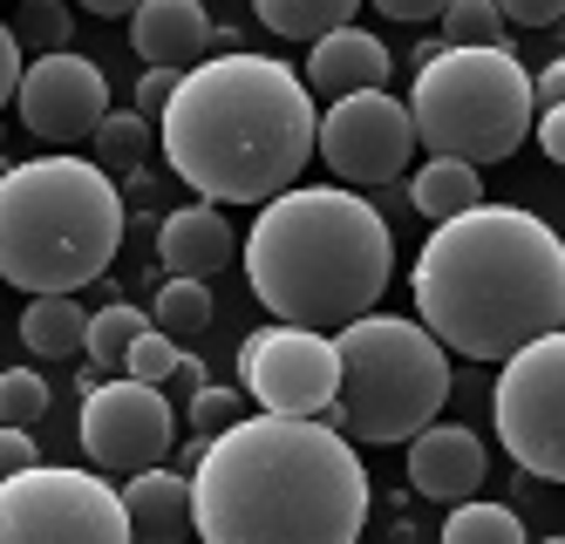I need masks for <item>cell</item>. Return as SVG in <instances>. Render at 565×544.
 I'll list each match as a JSON object with an SVG mask.
<instances>
[{"mask_svg": "<svg viewBox=\"0 0 565 544\" xmlns=\"http://www.w3.org/2000/svg\"><path fill=\"white\" fill-rule=\"evenodd\" d=\"M178 442V415L164 402V388L150 382H96L83 395V449L96 477H143L171 456Z\"/></svg>", "mask_w": 565, "mask_h": 544, "instance_id": "7c38bea8", "label": "cell"}, {"mask_svg": "<svg viewBox=\"0 0 565 544\" xmlns=\"http://www.w3.org/2000/svg\"><path fill=\"white\" fill-rule=\"evenodd\" d=\"M0 544H137V537L109 477L34 463L0 483Z\"/></svg>", "mask_w": 565, "mask_h": 544, "instance_id": "ba28073f", "label": "cell"}, {"mask_svg": "<svg viewBox=\"0 0 565 544\" xmlns=\"http://www.w3.org/2000/svg\"><path fill=\"white\" fill-rule=\"evenodd\" d=\"M171 382H178L184 395H198V388H205V361H198V354H178V367H171Z\"/></svg>", "mask_w": 565, "mask_h": 544, "instance_id": "74e56055", "label": "cell"}, {"mask_svg": "<svg viewBox=\"0 0 565 544\" xmlns=\"http://www.w3.org/2000/svg\"><path fill=\"white\" fill-rule=\"evenodd\" d=\"M565 341L539 333L532 348H518L491 388V423L504 456L539 477V483H565Z\"/></svg>", "mask_w": 565, "mask_h": 544, "instance_id": "9c48e42d", "label": "cell"}, {"mask_svg": "<svg viewBox=\"0 0 565 544\" xmlns=\"http://www.w3.org/2000/svg\"><path fill=\"white\" fill-rule=\"evenodd\" d=\"M313 96L273 55H205L178 75L157 116L164 163L198 191V204H273L313 163Z\"/></svg>", "mask_w": 565, "mask_h": 544, "instance_id": "3957f363", "label": "cell"}, {"mask_svg": "<svg viewBox=\"0 0 565 544\" xmlns=\"http://www.w3.org/2000/svg\"><path fill=\"white\" fill-rule=\"evenodd\" d=\"M443 544H532L518 524V511L504 504H450V524H443Z\"/></svg>", "mask_w": 565, "mask_h": 544, "instance_id": "d4e9b609", "label": "cell"}, {"mask_svg": "<svg viewBox=\"0 0 565 544\" xmlns=\"http://www.w3.org/2000/svg\"><path fill=\"white\" fill-rule=\"evenodd\" d=\"M143 327H150V320H143L130 300H109V307L89 313V327H83V354H89L96 367H124V354L137 348Z\"/></svg>", "mask_w": 565, "mask_h": 544, "instance_id": "cb8c5ba5", "label": "cell"}, {"mask_svg": "<svg viewBox=\"0 0 565 544\" xmlns=\"http://www.w3.org/2000/svg\"><path fill=\"white\" fill-rule=\"evenodd\" d=\"M313 157L341 178V191L395 184V178H402V163L416 157L409 109H402L388 89L341 96V103L320 109V122H313Z\"/></svg>", "mask_w": 565, "mask_h": 544, "instance_id": "8fae6325", "label": "cell"}, {"mask_svg": "<svg viewBox=\"0 0 565 544\" xmlns=\"http://www.w3.org/2000/svg\"><path fill=\"white\" fill-rule=\"evenodd\" d=\"M49 415V382L34 367H0V429H28Z\"/></svg>", "mask_w": 565, "mask_h": 544, "instance_id": "83f0119b", "label": "cell"}, {"mask_svg": "<svg viewBox=\"0 0 565 544\" xmlns=\"http://www.w3.org/2000/svg\"><path fill=\"white\" fill-rule=\"evenodd\" d=\"M0 178H8V157H0Z\"/></svg>", "mask_w": 565, "mask_h": 544, "instance_id": "f35d334b", "label": "cell"}, {"mask_svg": "<svg viewBox=\"0 0 565 544\" xmlns=\"http://www.w3.org/2000/svg\"><path fill=\"white\" fill-rule=\"evenodd\" d=\"M124 245V191L83 157H28L0 178V279L49 300L83 292Z\"/></svg>", "mask_w": 565, "mask_h": 544, "instance_id": "5b68a950", "label": "cell"}, {"mask_svg": "<svg viewBox=\"0 0 565 544\" xmlns=\"http://www.w3.org/2000/svg\"><path fill=\"white\" fill-rule=\"evenodd\" d=\"M89 143H96V171L116 184V178H130L137 163L150 157V122L130 116V109H116V116L96 122V137H89Z\"/></svg>", "mask_w": 565, "mask_h": 544, "instance_id": "603a6c76", "label": "cell"}, {"mask_svg": "<svg viewBox=\"0 0 565 544\" xmlns=\"http://www.w3.org/2000/svg\"><path fill=\"white\" fill-rule=\"evenodd\" d=\"M545 544H565V537H545Z\"/></svg>", "mask_w": 565, "mask_h": 544, "instance_id": "ab89813d", "label": "cell"}, {"mask_svg": "<svg viewBox=\"0 0 565 544\" xmlns=\"http://www.w3.org/2000/svg\"><path fill=\"white\" fill-rule=\"evenodd\" d=\"M409 198H416V212H423V218L450 225V218H463V212H477V204H483V171H470V163H443V157H429L423 171L409 178Z\"/></svg>", "mask_w": 565, "mask_h": 544, "instance_id": "d6986e66", "label": "cell"}, {"mask_svg": "<svg viewBox=\"0 0 565 544\" xmlns=\"http://www.w3.org/2000/svg\"><path fill=\"white\" fill-rule=\"evenodd\" d=\"M150 327L164 333V341L205 333L212 327V286L205 279H164V286H157V307H150Z\"/></svg>", "mask_w": 565, "mask_h": 544, "instance_id": "7402d4cb", "label": "cell"}, {"mask_svg": "<svg viewBox=\"0 0 565 544\" xmlns=\"http://www.w3.org/2000/svg\"><path fill=\"white\" fill-rule=\"evenodd\" d=\"M532 137H539V150H545L552 163H565V109H539V116H532Z\"/></svg>", "mask_w": 565, "mask_h": 544, "instance_id": "e575fe53", "label": "cell"}, {"mask_svg": "<svg viewBox=\"0 0 565 544\" xmlns=\"http://www.w3.org/2000/svg\"><path fill=\"white\" fill-rule=\"evenodd\" d=\"M498 21H511V28H552L558 21V0H498Z\"/></svg>", "mask_w": 565, "mask_h": 544, "instance_id": "d6a6232c", "label": "cell"}, {"mask_svg": "<svg viewBox=\"0 0 565 544\" xmlns=\"http://www.w3.org/2000/svg\"><path fill=\"white\" fill-rule=\"evenodd\" d=\"M178 354H184L178 341H164L157 327H143V333H137V348L124 354V374H130V382H150V388H157V382H171Z\"/></svg>", "mask_w": 565, "mask_h": 544, "instance_id": "f1b7e54d", "label": "cell"}, {"mask_svg": "<svg viewBox=\"0 0 565 544\" xmlns=\"http://www.w3.org/2000/svg\"><path fill=\"white\" fill-rule=\"evenodd\" d=\"M14 89H21V49H14V34H8V21H0V109L14 103Z\"/></svg>", "mask_w": 565, "mask_h": 544, "instance_id": "d590c367", "label": "cell"}, {"mask_svg": "<svg viewBox=\"0 0 565 544\" xmlns=\"http://www.w3.org/2000/svg\"><path fill=\"white\" fill-rule=\"evenodd\" d=\"M14 49H34V55H62L68 34H75V14L62 8V0H28V8L8 21Z\"/></svg>", "mask_w": 565, "mask_h": 544, "instance_id": "4316f807", "label": "cell"}, {"mask_svg": "<svg viewBox=\"0 0 565 544\" xmlns=\"http://www.w3.org/2000/svg\"><path fill=\"white\" fill-rule=\"evenodd\" d=\"M124 518H130V537L137 544H184L191 531V477L184 470H143V477H124Z\"/></svg>", "mask_w": 565, "mask_h": 544, "instance_id": "ac0fdd59", "label": "cell"}, {"mask_svg": "<svg viewBox=\"0 0 565 544\" xmlns=\"http://www.w3.org/2000/svg\"><path fill=\"white\" fill-rule=\"evenodd\" d=\"M238 253L232 238V218L218 204H178V212L157 225V266L171 279H205V273H225V259Z\"/></svg>", "mask_w": 565, "mask_h": 544, "instance_id": "e0dca14e", "label": "cell"}, {"mask_svg": "<svg viewBox=\"0 0 565 544\" xmlns=\"http://www.w3.org/2000/svg\"><path fill=\"white\" fill-rule=\"evenodd\" d=\"M388 68L395 55L369 28H334L328 41H313L307 49V75L300 89L320 96V103H341V96H369V89H388Z\"/></svg>", "mask_w": 565, "mask_h": 544, "instance_id": "9a60e30c", "label": "cell"}, {"mask_svg": "<svg viewBox=\"0 0 565 544\" xmlns=\"http://www.w3.org/2000/svg\"><path fill=\"white\" fill-rule=\"evenodd\" d=\"M42 456H34V436L28 429H0V483L8 477H21V470H34Z\"/></svg>", "mask_w": 565, "mask_h": 544, "instance_id": "1f68e13d", "label": "cell"}, {"mask_svg": "<svg viewBox=\"0 0 565 544\" xmlns=\"http://www.w3.org/2000/svg\"><path fill=\"white\" fill-rule=\"evenodd\" d=\"M483 470H491V456L463 423H429L423 436H409V483L429 504H470L483 490Z\"/></svg>", "mask_w": 565, "mask_h": 544, "instance_id": "5bb4252c", "label": "cell"}, {"mask_svg": "<svg viewBox=\"0 0 565 544\" xmlns=\"http://www.w3.org/2000/svg\"><path fill=\"white\" fill-rule=\"evenodd\" d=\"M382 14H395V21H429V14H443V0H382Z\"/></svg>", "mask_w": 565, "mask_h": 544, "instance_id": "8d00e7d4", "label": "cell"}, {"mask_svg": "<svg viewBox=\"0 0 565 544\" xmlns=\"http://www.w3.org/2000/svg\"><path fill=\"white\" fill-rule=\"evenodd\" d=\"M171 89H178V75L171 68H143V82H137V109L130 116H164V103H171Z\"/></svg>", "mask_w": 565, "mask_h": 544, "instance_id": "4dcf8cb0", "label": "cell"}, {"mask_svg": "<svg viewBox=\"0 0 565 544\" xmlns=\"http://www.w3.org/2000/svg\"><path fill=\"white\" fill-rule=\"evenodd\" d=\"M246 279L279 327L341 333L348 320L375 313V300L395 279L388 218L361 191L294 184L273 204H259L246 232Z\"/></svg>", "mask_w": 565, "mask_h": 544, "instance_id": "277c9868", "label": "cell"}, {"mask_svg": "<svg viewBox=\"0 0 565 544\" xmlns=\"http://www.w3.org/2000/svg\"><path fill=\"white\" fill-rule=\"evenodd\" d=\"M130 41L150 68L184 75L212 55V14L198 0H143V8H130Z\"/></svg>", "mask_w": 565, "mask_h": 544, "instance_id": "2e32d148", "label": "cell"}, {"mask_svg": "<svg viewBox=\"0 0 565 544\" xmlns=\"http://www.w3.org/2000/svg\"><path fill=\"white\" fill-rule=\"evenodd\" d=\"M436 49H504L498 0H450V8H443V41Z\"/></svg>", "mask_w": 565, "mask_h": 544, "instance_id": "484cf974", "label": "cell"}, {"mask_svg": "<svg viewBox=\"0 0 565 544\" xmlns=\"http://www.w3.org/2000/svg\"><path fill=\"white\" fill-rule=\"evenodd\" d=\"M334 408L320 415L348 442H409L450 402V354L402 313H361L334 333Z\"/></svg>", "mask_w": 565, "mask_h": 544, "instance_id": "52a82bcc", "label": "cell"}, {"mask_svg": "<svg viewBox=\"0 0 565 544\" xmlns=\"http://www.w3.org/2000/svg\"><path fill=\"white\" fill-rule=\"evenodd\" d=\"M14 103H21V122L42 143H83V137H96V122L109 116V82H103V68L89 62V55H34L28 68H21V89H14Z\"/></svg>", "mask_w": 565, "mask_h": 544, "instance_id": "4fadbf2b", "label": "cell"}, {"mask_svg": "<svg viewBox=\"0 0 565 544\" xmlns=\"http://www.w3.org/2000/svg\"><path fill=\"white\" fill-rule=\"evenodd\" d=\"M83 327H89V313L75 307L68 292H49V300H28V313H21V341L42 354V361H62V354L83 348Z\"/></svg>", "mask_w": 565, "mask_h": 544, "instance_id": "ffe728a7", "label": "cell"}, {"mask_svg": "<svg viewBox=\"0 0 565 544\" xmlns=\"http://www.w3.org/2000/svg\"><path fill=\"white\" fill-rule=\"evenodd\" d=\"M369 470L348 436L294 415H238L191 470L198 544H354Z\"/></svg>", "mask_w": 565, "mask_h": 544, "instance_id": "6da1fadb", "label": "cell"}, {"mask_svg": "<svg viewBox=\"0 0 565 544\" xmlns=\"http://www.w3.org/2000/svg\"><path fill=\"white\" fill-rule=\"evenodd\" d=\"M259 21L287 41H328L334 28H354V0H259Z\"/></svg>", "mask_w": 565, "mask_h": 544, "instance_id": "44dd1931", "label": "cell"}, {"mask_svg": "<svg viewBox=\"0 0 565 544\" xmlns=\"http://www.w3.org/2000/svg\"><path fill=\"white\" fill-rule=\"evenodd\" d=\"M238 382L259 402V415H294V423H320L334 408V333L307 327H259L238 341Z\"/></svg>", "mask_w": 565, "mask_h": 544, "instance_id": "30bf717a", "label": "cell"}, {"mask_svg": "<svg viewBox=\"0 0 565 544\" xmlns=\"http://www.w3.org/2000/svg\"><path fill=\"white\" fill-rule=\"evenodd\" d=\"M539 109H565V55L532 75V116H539Z\"/></svg>", "mask_w": 565, "mask_h": 544, "instance_id": "836d02e7", "label": "cell"}, {"mask_svg": "<svg viewBox=\"0 0 565 544\" xmlns=\"http://www.w3.org/2000/svg\"><path fill=\"white\" fill-rule=\"evenodd\" d=\"M416 327L443 354L511 361L565 327V245L524 204H477L416 253Z\"/></svg>", "mask_w": 565, "mask_h": 544, "instance_id": "7a4b0ae2", "label": "cell"}, {"mask_svg": "<svg viewBox=\"0 0 565 544\" xmlns=\"http://www.w3.org/2000/svg\"><path fill=\"white\" fill-rule=\"evenodd\" d=\"M238 415H246V408H238V395L205 382V388L191 395V436H205V442H212V436H225V429L238 423Z\"/></svg>", "mask_w": 565, "mask_h": 544, "instance_id": "f546056e", "label": "cell"}, {"mask_svg": "<svg viewBox=\"0 0 565 544\" xmlns=\"http://www.w3.org/2000/svg\"><path fill=\"white\" fill-rule=\"evenodd\" d=\"M409 130L443 163H504L532 137V75L518 49H416V89H409Z\"/></svg>", "mask_w": 565, "mask_h": 544, "instance_id": "8992f818", "label": "cell"}]
</instances>
